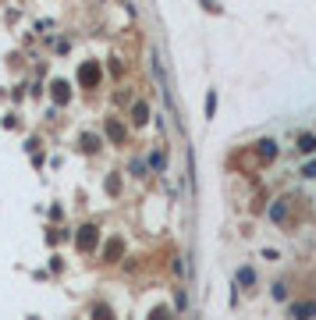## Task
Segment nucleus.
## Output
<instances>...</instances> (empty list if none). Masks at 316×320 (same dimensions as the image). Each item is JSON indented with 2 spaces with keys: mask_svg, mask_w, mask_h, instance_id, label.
<instances>
[{
  "mask_svg": "<svg viewBox=\"0 0 316 320\" xmlns=\"http://www.w3.org/2000/svg\"><path fill=\"white\" fill-rule=\"evenodd\" d=\"M291 320H316V302H291Z\"/></svg>",
  "mask_w": 316,
  "mask_h": 320,
  "instance_id": "nucleus-1",
  "label": "nucleus"
},
{
  "mask_svg": "<svg viewBox=\"0 0 316 320\" xmlns=\"http://www.w3.org/2000/svg\"><path fill=\"white\" fill-rule=\"evenodd\" d=\"M298 149H302V153H316V135H312V132H302V135H298Z\"/></svg>",
  "mask_w": 316,
  "mask_h": 320,
  "instance_id": "nucleus-2",
  "label": "nucleus"
},
{
  "mask_svg": "<svg viewBox=\"0 0 316 320\" xmlns=\"http://www.w3.org/2000/svg\"><path fill=\"white\" fill-rule=\"evenodd\" d=\"M259 156H263V160H273V156H277V142H273V139H263V142H259Z\"/></svg>",
  "mask_w": 316,
  "mask_h": 320,
  "instance_id": "nucleus-3",
  "label": "nucleus"
},
{
  "mask_svg": "<svg viewBox=\"0 0 316 320\" xmlns=\"http://www.w3.org/2000/svg\"><path fill=\"white\" fill-rule=\"evenodd\" d=\"M234 281H238V285H245V288H249V285H256V270H252V267H242Z\"/></svg>",
  "mask_w": 316,
  "mask_h": 320,
  "instance_id": "nucleus-4",
  "label": "nucleus"
},
{
  "mask_svg": "<svg viewBox=\"0 0 316 320\" xmlns=\"http://www.w3.org/2000/svg\"><path fill=\"white\" fill-rule=\"evenodd\" d=\"M284 214H288L284 203H273V207H270V221H284Z\"/></svg>",
  "mask_w": 316,
  "mask_h": 320,
  "instance_id": "nucleus-5",
  "label": "nucleus"
},
{
  "mask_svg": "<svg viewBox=\"0 0 316 320\" xmlns=\"http://www.w3.org/2000/svg\"><path fill=\"white\" fill-rule=\"evenodd\" d=\"M273 299H288V285H284V281L273 285Z\"/></svg>",
  "mask_w": 316,
  "mask_h": 320,
  "instance_id": "nucleus-6",
  "label": "nucleus"
},
{
  "mask_svg": "<svg viewBox=\"0 0 316 320\" xmlns=\"http://www.w3.org/2000/svg\"><path fill=\"white\" fill-rule=\"evenodd\" d=\"M146 117H149V110H146V103H135V121L142 125V121H146Z\"/></svg>",
  "mask_w": 316,
  "mask_h": 320,
  "instance_id": "nucleus-7",
  "label": "nucleus"
},
{
  "mask_svg": "<svg viewBox=\"0 0 316 320\" xmlns=\"http://www.w3.org/2000/svg\"><path fill=\"white\" fill-rule=\"evenodd\" d=\"M213 110H217V93H210V96H206V114L213 117Z\"/></svg>",
  "mask_w": 316,
  "mask_h": 320,
  "instance_id": "nucleus-8",
  "label": "nucleus"
},
{
  "mask_svg": "<svg viewBox=\"0 0 316 320\" xmlns=\"http://www.w3.org/2000/svg\"><path fill=\"white\" fill-rule=\"evenodd\" d=\"M302 175H305V178H316V160H309V164L302 168Z\"/></svg>",
  "mask_w": 316,
  "mask_h": 320,
  "instance_id": "nucleus-9",
  "label": "nucleus"
}]
</instances>
